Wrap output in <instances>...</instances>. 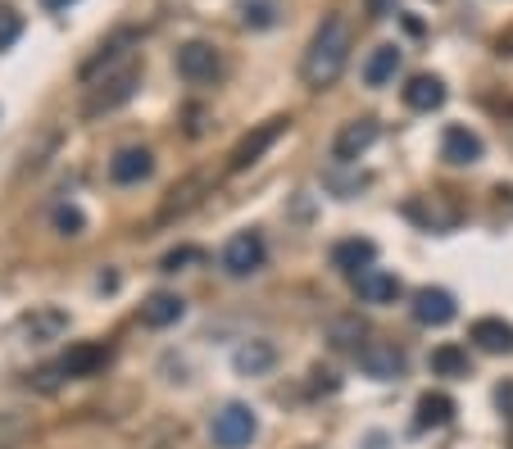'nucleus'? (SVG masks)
<instances>
[{"mask_svg":"<svg viewBox=\"0 0 513 449\" xmlns=\"http://www.w3.org/2000/svg\"><path fill=\"white\" fill-rule=\"evenodd\" d=\"M346 59H350V28L341 14H332V19H323V28L314 32V41H309L305 82L309 87H332V82L341 78V69H346Z\"/></svg>","mask_w":513,"mask_h":449,"instance_id":"1","label":"nucleus"},{"mask_svg":"<svg viewBox=\"0 0 513 449\" xmlns=\"http://www.w3.org/2000/svg\"><path fill=\"white\" fill-rule=\"evenodd\" d=\"M109 359H114V350H109L105 341H82V345H73L64 359H55L50 368H41L37 377H32V386H37V391H55L60 381H78V377L100 372Z\"/></svg>","mask_w":513,"mask_h":449,"instance_id":"2","label":"nucleus"},{"mask_svg":"<svg viewBox=\"0 0 513 449\" xmlns=\"http://www.w3.org/2000/svg\"><path fill=\"white\" fill-rule=\"evenodd\" d=\"M209 436H214L218 449H246L250 440L259 436V418L250 404H223V409L214 413V427H209Z\"/></svg>","mask_w":513,"mask_h":449,"instance_id":"3","label":"nucleus"},{"mask_svg":"<svg viewBox=\"0 0 513 449\" xmlns=\"http://www.w3.org/2000/svg\"><path fill=\"white\" fill-rule=\"evenodd\" d=\"M264 254H268L264 236H259V232H237L232 241L223 245V273H227V277H250V273H259V268H264Z\"/></svg>","mask_w":513,"mask_h":449,"instance_id":"4","label":"nucleus"},{"mask_svg":"<svg viewBox=\"0 0 513 449\" xmlns=\"http://www.w3.org/2000/svg\"><path fill=\"white\" fill-rule=\"evenodd\" d=\"M282 132H287V118H268L255 132H246V137L237 141V150L227 155V173H241V168H250L255 159H264V150H273Z\"/></svg>","mask_w":513,"mask_h":449,"instance_id":"5","label":"nucleus"},{"mask_svg":"<svg viewBox=\"0 0 513 449\" xmlns=\"http://www.w3.org/2000/svg\"><path fill=\"white\" fill-rule=\"evenodd\" d=\"M137 82H141V69H123V73H114V78H105L96 91H91V100L82 105V114L87 118H96V114H109V109H119L123 100H132L137 96Z\"/></svg>","mask_w":513,"mask_h":449,"instance_id":"6","label":"nucleus"},{"mask_svg":"<svg viewBox=\"0 0 513 449\" xmlns=\"http://www.w3.org/2000/svg\"><path fill=\"white\" fill-rule=\"evenodd\" d=\"M178 73L191 87H205V82H214L218 73H223V59H218V50L205 46V41H187V46L178 50Z\"/></svg>","mask_w":513,"mask_h":449,"instance_id":"7","label":"nucleus"},{"mask_svg":"<svg viewBox=\"0 0 513 449\" xmlns=\"http://www.w3.org/2000/svg\"><path fill=\"white\" fill-rule=\"evenodd\" d=\"M355 359H359V368L377 381H395L405 372V354L395 350V341H359Z\"/></svg>","mask_w":513,"mask_h":449,"instance_id":"8","label":"nucleus"},{"mask_svg":"<svg viewBox=\"0 0 513 449\" xmlns=\"http://www.w3.org/2000/svg\"><path fill=\"white\" fill-rule=\"evenodd\" d=\"M454 313H459V304H454L450 291H441V286H423V291L414 295V318L423 327H445L454 323Z\"/></svg>","mask_w":513,"mask_h":449,"instance_id":"9","label":"nucleus"},{"mask_svg":"<svg viewBox=\"0 0 513 449\" xmlns=\"http://www.w3.org/2000/svg\"><path fill=\"white\" fill-rule=\"evenodd\" d=\"M150 173H155V155L141 150V146H128V150H119V155L109 159V177H114L119 186H137V182H146Z\"/></svg>","mask_w":513,"mask_h":449,"instance_id":"10","label":"nucleus"},{"mask_svg":"<svg viewBox=\"0 0 513 449\" xmlns=\"http://www.w3.org/2000/svg\"><path fill=\"white\" fill-rule=\"evenodd\" d=\"M468 341L486 354H513V323H504V318H477L468 327Z\"/></svg>","mask_w":513,"mask_h":449,"instance_id":"11","label":"nucleus"},{"mask_svg":"<svg viewBox=\"0 0 513 449\" xmlns=\"http://www.w3.org/2000/svg\"><path fill=\"white\" fill-rule=\"evenodd\" d=\"M373 141H377V123H373V118H355V123L341 127V137H336L332 155L341 159V164H350V159H359L368 146H373Z\"/></svg>","mask_w":513,"mask_h":449,"instance_id":"12","label":"nucleus"},{"mask_svg":"<svg viewBox=\"0 0 513 449\" xmlns=\"http://www.w3.org/2000/svg\"><path fill=\"white\" fill-rule=\"evenodd\" d=\"M355 291L368 304H395L400 300V277L382 273V268H364V273H355Z\"/></svg>","mask_w":513,"mask_h":449,"instance_id":"13","label":"nucleus"},{"mask_svg":"<svg viewBox=\"0 0 513 449\" xmlns=\"http://www.w3.org/2000/svg\"><path fill=\"white\" fill-rule=\"evenodd\" d=\"M373 259H377V245L373 241H364V236H350V241H336L332 245V264L341 268V273H364V268H373Z\"/></svg>","mask_w":513,"mask_h":449,"instance_id":"14","label":"nucleus"},{"mask_svg":"<svg viewBox=\"0 0 513 449\" xmlns=\"http://www.w3.org/2000/svg\"><path fill=\"white\" fill-rule=\"evenodd\" d=\"M441 155L450 159V164H477V159H482V137L468 132V127H445Z\"/></svg>","mask_w":513,"mask_h":449,"instance_id":"15","label":"nucleus"},{"mask_svg":"<svg viewBox=\"0 0 513 449\" xmlns=\"http://www.w3.org/2000/svg\"><path fill=\"white\" fill-rule=\"evenodd\" d=\"M64 327H69V313H60V309H32V313H23V332H28L32 345L55 341Z\"/></svg>","mask_w":513,"mask_h":449,"instance_id":"16","label":"nucleus"},{"mask_svg":"<svg viewBox=\"0 0 513 449\" xmlns=\"http://www.w3.org/2000/svg\"><path fill=\"white\" fill-rule=\"evenodd\" d=\"M405 105L418 109V114H432V109H441L445 105V82L432 78V73H418V78L405 87Z\"/></svg>","mask_w":513,"mask_h":449,"instance_id":"17","label":"nucleus"},{"mask_svg":"<svg viewBox=\"0 0 513 449\" xmlns=\"http://www.w3.org/2000/svg\"><path fill=\"white\" fill-rule=\"evenodd\" d=\"M182 313H187V304H182L178 295L155 291L146 304H141V323H146V327H173Z\"/></svg>","mask_w":513,"mask_h":449,"instance_id":"18","label":"nucleus"},{"mask_svg":"<svg viewBox=\"0 0 513 449\" xmlns=\"http://www.w3.org/2000/svg\"><path fill=\"white\" fill-rule=\"evenodd\" d=\"M232 363H237L241 377H264V372L277 363V350L268 341H246L237 354H232Z\"/></svg>","mask_w":513,"mask_h":449,"instance_id":"19","label":"nucleus"},{"mask_svg":"<svg viewBox=\"0 0 513 449\" xmlns=\"http://www.w3.org/2000/svg\"><path fill=\"white\" fill-rule=\"evenodd\" d=\"M395 69H400V50H395V46H377L373 55L364 59V82H368V87H386V82L395 78Z\"/></svg>","mask_w":513,"mask_h":449,"instance_id":"20","label":"nucleus"},{"mask_svg":"<svg viewBox=\"0 0 513 449\" xmlns=\"http://www.w3.org/2000/svg\"><path fill=\"white\" fill-rule=\"evenodd\" d=\"M237 14L246 28L268 32L277 19H282V0H237Z\"/></svg>","mask_w":513,"mask_h":449,"instance_id":"21","label":"nucleus"},{"mask_svg":"<svg viewBox=\"0 0 513 449\" xmlns=\"http://www.w3.org/2000/svg\"><path fill=\"white\" fill-rule=\"evenodd\" d=\"M454 418V400L441 391H427L423 400H418V427H445V422Z\"/></svg>","mask_w":513,"mask_h":449,"instance_id":"22","label":"nucleus"},{"mask_svg":"<svg viewBox=\"0 0 513 449\" xmlns=\"http://www.w3.org/2000/svg\"><path fill=\"white\" fill-rule=\"evenodd\" d=\"M432 372L436 377H468V350H459V345H436Z\"/></svg>","mask_w":513,"mask_h":449,"instance_id":"23","label":"nucleus"},{"mask_svg":"<svg viewBox=\"0 0 513 449\" xmlns=\"http://www.w3.org/2000/svg\"><path fill=\"white\" fill-rule=\"evenodd\" d=\"M55 232H64V236H82V232H87L82 209L78 205H60V209H55Z\"/></svg>","mask_w":513,"mask_h":449,"instance_id":"24","label":"nucleus"},{"mask_svg":"<svg viewBox=\"0 0 513 449\" xmlns=\"http://www.w3.org/2000/svg\"><path fill=\"white\" fill-rule=\"evenodd\" d=\"M196 186H200V182H182L178 191H173V200H168V205L159 209V223H168V218H173V214H187V209H191V200H196Z\"/></svg>","mask_w":513,"mask_h":449,"instance_id":"25","label":"nucleus"},{"mask_svg":"<svg viewBox=\"0 0 513 449\" xmlns=\"http://www.w3.org/2000/svg\"><path fill=\"white\" fill-rule=\"evenodd\" d=\"M359 336H364V323H359V318L332 323V345H341V350H359Z\"/></svg>","mask_w":513,"mask_h":449,"instance_id":"26","label":"nucleus"},{"mask_svg":"<svg viewBox=\"0 0 513 449\" xmlns=\"http://www.w3.org/2000/svg\"><path fill=\"white\" fill-rule=\"evenodd\" d=\"M200 259H205V250H196V245H178V250L164 254V273H178V268L200 264Z\"/></svg>","mask_w":513,"mask_h":449,"instance_id":"27","label":"nucleus"},{"mask_svg":"<svg viewBox=\"0 0 513 449\" xmlns=\"http://www.w3.org/2000/svg\"><path fill=\"white\" fill-rule=\"evenodd\" d=\"M23 37V19L19 10H0V50H10Z\"/></svg>","mask_w":513,"mask_h":449,"instance_id":"28","label":"nucleus"},{"mask_svg":"<svg viewBox=\"0 0 513 449\" xmlns=\"http://www.w3.org/2000/svg\"><path fill=\"white\" fill-rule=\"evenodd\" d=\"M495 404H500V409H504V413H509V418H513V381H504L500 391H495Z\"/></svg>","mask_w":513,"mask_h":449,"instance_id":"29","label":"nucleus"},{"mask_svg":"<svg viewBox=\"0 0 513 449\" xmlns=\"http://www.w3.org/2000/svg\"><path fill=\"white\" fill-rule=\"evenodd\" d=\"M368 5V14H373V19H386V14L395 10V0H364Z\"/></svg>","mask_w":513,"mask_h":449,"instance_id":"30","label":"nucleus"},{"mask_svg":"<svg viewBox=\"0 0 513 449\" xmlns=\"http://www.w3.org/2000/svg\"><path fill=\"white\" fill-rule=\"evenodd\" d=\"M41 5H46V10H69L73 0H41Z\"/></svg>","mask_w":513,"mask_h":449,"instance_id":"31","label":"nucleus"}]
</instances>
